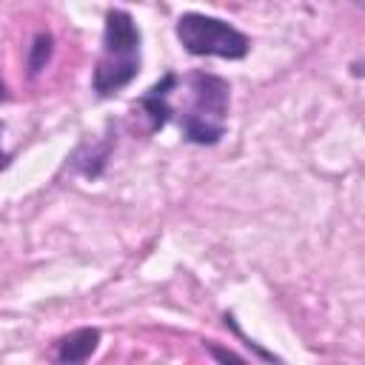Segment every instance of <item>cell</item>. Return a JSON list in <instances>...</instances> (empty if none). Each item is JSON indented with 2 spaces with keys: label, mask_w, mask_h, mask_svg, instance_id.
<instances>
[{
  "label": "cell",
  "mask_w": 365,
  "mask_h": 365,
  "mask_svg": "<svg viewBox=\"0 0 365 365\" xmlns=\"http://www.w3.org/2000/svg\"><path fill=\"white\" fill-rule=\"evenodd\" d=\"M180 83L188 88V106L180 114L182 140L191 145H217L228 131V80L211 71H191Z\"/></svg>",
  "instance_id": "obj_2"
},
{
  "label": "cell",
  "mask_w": 365,
  "mask_h": 365,
  "mask_svg": "<svg viewBox=\"0 0 365 365\" xmlns=\"http://www.w3.org/2000/svg\"><path fill=\"white\" fill-rule=\"evenodd\" d=\"M143 34L125 9H108L103 23L100 57L91 71V91L106 100L131 86L143 66Z\"/></svg>",
  "instance_id": "obj_1"
},
{
  "label": "cell",
  "mask_w": 365,
  "mask_h": 365,
  "mask_svg": "<svg viewBox=\"0 0 365 365\" xmlns=\"http://www.w3.org/2000/svg\"><path fill=\"white\" fill-rule=\"evenodd\" d=\"M3 100H9V88H6V83H0V103Z\"/></svg>",
  "instance_id": "obj_9"
},
{
  "label": "cell",
  "mask_w": 365,
  "mask_h": 365,
  "mask_svg": "<svg viewBox=\"0 0 365 365\" xmlns=\"http://www.w3.org/2000/svg\"><path fill=\"white\" fill-rule=\"evenodd\" d=\"M97 345H100V328L86 325V328H77V331H71V334L60 336V339L54 342L51 359H54V362H63V365L86 362V359H91V356H94Z\"/></svg>",
  "instance_id": "obj_5"
},
{
  "label": "cell",
  "mask_w": 365,
  "mask_h": 365,
  "mask_svg": "<svg viewBox=\"0 0 365 365\" xmlns=\"http://www.w3.org/2000/svg\"><path fill=\"white\" fill-rule=\"evenodd\" d=\"M351 3H354V6H359V3H362V0H351Z\"/></svg>",
  "instance_id": "obj_10"
},
{
  "label": "cell",
  "mask_w": 365,
  "mask_h": 365,
  "mask_svg": "<svg viewBox=\"0 0 365 365\" xmlns=\"http://www.w3.org/2000/svg\"><path fill=\"white\" fill-rule=\"evenodd\" d=\"M111 148H114V134L108 131L100 143H83L68 160H71V168L77 171V174H83L86 180H97L100 174H103V168H106V163H108V154H111Z\"/></svg>",
  "instance_id": "obj_6"
},
{
  "label": "cell",
  "mask_w": 365,
  "mask_h": 365,
  "mask_svg": "<svg viewBox=\"0 0 365 365\" xmlns=\"http://www.w3.org/2000/svg\"><path fill=\"white\" fill-rule=\"evenodd\" d=\"M51 54H54V37H51L48 31H37L34 40H31V46H29V51H26V68H29V77H37V74L48 66Z\"/></svg>",
  "instance_id": "obj_7"
},
{
  "label": "cell",
  "mask_w": 365,
  "mask_h": 365,
  "mask_svg": "<svg viewBox=\"0 0 365 365\" xmlns=\"http://www.w3.org/2000/svg\"><path fill=\"white\" fill-rule=\"evenodd\" d=\"M180 86V77L174 71H165L154 86H148L137 100H134V108L143 111V117L148 120V131H163L171 117H174V106H171V94L177 91Z\"/></svg>",
  "instance_id": "obj_4"
},
{
  "label": "cell",
  "mask_w": 365,
  "mask_h": 365,
  "mask_svg": "<svg viewBox=\"0 0 365 365\" xmlns=\"http://www.w3.org/2000/svg\"><path fill=\"white\" fill-rule=\"evenodd\" d=\"M208 354L214 356V359H222V362H242L245 356H240V354H234V351H225V348H217V345H208Z\"/></svg>",
  "instance_id": "obj_8"
},
{
  "label": "cell",
  "mask_w": 365,
  "mask_h": 365,
  "mask_svg": "<svg viewBox=\"0 0 365 365\" xmlns=\"http://www.w3.org/2000/svg\"><path fill=\"white\" fill-rule=\"evenodd\" d=\"M174 34L180 46L194 57H222V60H242L251 51V40L245 31L231 26L228 20L185 11L174 23Z\"/></svg>",
  "instance_id": "obj_3"
}]
</instances>
